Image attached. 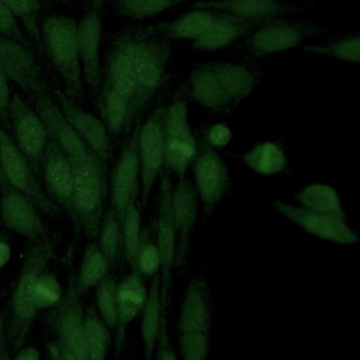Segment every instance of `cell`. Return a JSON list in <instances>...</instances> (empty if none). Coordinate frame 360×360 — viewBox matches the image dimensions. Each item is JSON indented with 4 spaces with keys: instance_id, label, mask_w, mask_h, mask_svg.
Segmentation results:
<instances>
[{
    "instance_id": "8",
    "label": "cell",
    "mask_w": 360,
    "mask_h": 360,
    "mask_svg": "<svg viewBox=\"0 0 360 360\" xmlns=\"http://www.w3.org/2000/svg\"><path fill=\"white\" fill-rule=\"evenodd\" d=\"M165 110L166 108H158L139 125L138 155L142 205L146 204L153 184L165 167Z\"/></svg>"
},
{
    "instance_id": "40",
    "label": "cell",
    "mask_w": 360,
    "mask_h": 360,
    "mask_svg": "<svg viewBox=\"0 0 360 360\" xmlns=\"http://www.w3.org/2000/svg\"><path fill=\"white\" fill-rule=\"evenodd\" d=\"M305 51L346 62L360 63V35H347L325 45L307 46Z\"/></svg>"
},
{
    "instance_id": "37",
    "label": "cell",
    "mask_w": 360,
    "mask_h": 360,
    "mask_svg": "<svg viewBox=\"0 0 360 360\" xmlns=\"http://www.w3.org/2000/svg\"><path fill=\"white\" fill-rule=\"evenodd\" d=\"M96 302L94 307L110 329L118 328V314H117V280L114 276L107 274L96 287Z\"/></svg>"
},
{
    "instance_id": "12",
    "label": "cell",
    "mask_w": 360,
    "mask_h": 360,
    "mask_svg": "<svg viewBox=\"0 0 360 360\" xmlns=\"http://www.w3.org/2000/svg\"><path fill=\"white\" fill-rule=\"evenodd\" d=\"M172 191L173 184L169 173H165L160 183L159 191V210L156 219V246L162 260L160 269V292L162 302L166 305L169 284L173 267L176 266V252H177V235L173 221V210H172Z\"/></svg>"
},
{
    "instance_id": "1",
    "label": "cell",
    "mask_w": 360,
    "mask_h": 360,
    "mask_svg": "<svg viewBox=\"0 0 360 360\" xmlns=\"http://www.w3.org/2000/svg\"><path fill=\"white\" fill-rule=\"evenodd\" d=\"M34 108L42 118L49 136L63 149L72 165L73 193L69 214L89 238L96 239L107 197L105 162L73 131L48 93L35 96Z\"/></svg>"
},
{
    "instance_id": "26",
    "label": "cell",
    "mask_w": 360,
    "mask_h": 360,
    "mask_svg": "<svg viewBox=\"0 0 360 360\" xmlns=\"http://www.w3.org/2000/svg\"><path fill=\"white\" fill-rule=\"evenodd\" d=\"M141 315V340L145 352V359L150 360L155 353L162 322L165 318V305L162 302L160 292V277L158 274L150 283V287L148 290V300Z\"/></svg>"
},
{
    "instance_id": "15",
    "label": "cell",
    "mask_w": 360,
    "mask_h": 360,
    "mask_svg": "<svg viewBox=\"0 0 360 360\" xmlns=\"http://www.w3.org/2000/svg\"><path fill=\"white\" fill-rule=\"evenodd\" d=\"M80 297L72 284L65 298L53 307L49 323L56 332L58 340L65 343L77 360H89L84 342V309Z\"/></svg>"
},
{
    "instance_id": "7",
    "label": "cell",
    "mask_w": 360,
    "mask_h": 360,
    "mask_svg": "<svg viewBox=\"0 0 360 360\" xmlns=\"http://www.w3.org/2000/svg\"><path fill=\"white\" fill-rule=\"evenodd\" d=\"M8 124H11V136L17 146L22 150L34 170L39 173L49 132L37 110L17 93H13L10 101Z\"/></svg>"
},
{
    "instance_id": "36",
    "label": "cell",
    "mask_w": 360,
    "mask_h": 360,
    "mask_svg": "<svg viewBox=\"0 0 360 360\" xmlns=\"http://www.w3.org/2000/svg\"><path fill=\"white\" fill-rule=\"evenodd\" d=\"M97 242L101 253L110 260H117L120 253L122 252V228L120 215L110 208L101 219L97 236L94 239Z\"/></svg>"
},
{
    "instance_id": "5",
    "label": "cell",
    "mask_w": 360,
    "mask_h": 360,
    "mask_svg": "<svg viewBox=\"0 0 360 360\" xmlns=\"http://www.w3.org/2000/svg\"><path fill=\"white\" fill-rule=\"evenodd\" d=\"M115 45L127 58L146 100H149L163 82L169 46L156 39L138 37H124Z\"/></svg>"
},
{
    "instance_id": "31",
    "label": "cell",
    "mask_w": 360,
    "mask_h": 360,
    "mask_svg": "<svg viewBox=\"0 0 360 360\" xmlns=\"http://www.w3.org/2000/svg\"><path fill=\"white\" fill-rule=\"evenodd\" d=\"M110 263L111 262L101 253L97 242L93 239L84 250L77 277L72 283L75 290L83 295L90 288H94L108 274Z\"/></svg>"
},
{
    "instance_id": "10",
    "label": "cell",
    "mask_w": 360,
    "mask_h": 360,
    "mask_svg": "<svg viewBox=\"0 0 360 360\" xmlns=\"http://www.w3.org/2000/svg\"><path fill=\"white\" fill-rule=\"evenodd\" d=\"M194 187L205 217L222 200L231 186L228 167L211 145H201L193 162Z\"/></svg>"
},
{
    "instance_id": "27",
    "label": "cell",
    "mask_w": 360,
    "mask_h": 360,
    "mask_svg": "<svg viewBox=\"0 0 360 360\" xmlns=\"http://www.w3.org/2000/svg\"><path fill=\"white\" fill-rule=\"evenodd\" d=\"M191 94L195 101L211 110H224L232 104L218 76L208 65L197 66L190 76Z\"/></svg>"
},
{
    "instance_id": "44",
    "label": "cell",
    "mask_w": 360,
    "mask_h": 360,
    "mask_svg": "<svg viewBox=\"0 0 360 360\" xmlns=\"http://www.w3.org/2000/svg\"><path fill=\"white\" fill-rule=\"evenodd\" d=\"M0 34L22 44H27V34L15 15L7 8V6L0 0Z\"/></svg>"
},
{
    "instance_id": "39",
    "label": "cell",
    "mask_w": 360,
    "mask_h": 360,
    "mask_svg": "<svg viewBox=\"0 0 360 360\" xmlns=\"http://www.w3.org/2000/svg\"><path fill=\"white\" fill-rule=\"evenodd\" d=\"M15 15L25 34L39 44L41 0H1Z\"/></svg>"
},
{
    "instance_id": "51",
    "label": "cell",
    "mask_w": 360,
    "mask_h": 360,
    "mask_svg": "<svg viewBox=\"0 0 360 360\" xmlns=\"http://www.w3.org/2000/svg\"><path fill=\"white\" fill-rule=\"evenodd\" d=\"M6 315H4V312H1L0 314V360H1V357H3V354L6 353V350H4V336H6Z\"/></svg>"
},
{
    "instance_id": "20",
    "label": "cell",
    "mask_w": 360,
    "mask_h": 360,
    "mask_svg": "<svg viewBox=\"0 0 360 360\" xmlns=\"http://www.w3.org/2000/svg\"><path fill=\"white\" fill-rule=\"evenodd\" d=\"M200 204L201 202L194 184H191L184 177L179 179L176 187H173L172 191L173 221L177 235L176 264H181L186 260L191 233L197 222Z\"/></svg>"
},
{
    "instance_id": "28",
    "label": "cell",
    "mask_w": 360,
    "mask_h": 360,
    "mask_svg": "<svg viewBox=\"0 0 360 360\" xmlns=\"http://www.w3.org/2000/svg\"><path fill=\"white\" fill-rule=\"evenodd\" d=\"M207 65L218 76L232 103L246 98L256 86L255 75L242 65L228 62H212Z\"/></svg>"
},
{
    "instance_id": "43",
    "label": "cell",
    "mask_w": 360,
    "mask_h": 360,
    "mask_svg": "<svg viewBox=\"0 0 360 360\" xmlns=\"http://www.w3.org/2000/svg\"><path fill=\"white\" fill-rule=\"evenodd\" d=\"M208 346V332L180 333V353L183 360H207Z\"/></svg>"
},
{
    "instance_id": "29",
    "label": "cell",
    "mask_w": 360,
    "mask_h": 360,
    "mask_svg": "<svg viewBox=\"0 0 360 360\" xmlns=\"http://www.w3.org/2000/svg\"><path fill=\"white\" fill-rule=\"evenodd\" d=\"M218 11L210 8H195L186 13L172 22L159 27V31L172 39H191L195 41L215 20Z\"/></svg>"
},
{
    "instance_id": "13",
    "label": "cell",
    "mask_w": 360,
    "mask_h": 360,
    "mask_svg": "<svg viewBox=\"0 0 360 360\" xmlns=\"http://www.w3.org/2000/svg\"><path fill=\"white\" fill-rule=\"evenodd\" d=\"M139 127L135 128L127 145L122 148L120 158L111 173L110 197L111 208L122 217L128 204L136 198L141 191V167L138 155Z\"/></svg>"
},
{
    "instance_id": "14",
    "label": "cell",
    "mask_w": 360,
    "mask_h": 360,
    "mask_svg": "<svg viewBox=\"0 0 360 360\" xmlns=\"http://www.w3.org/2000/svg\"><path fill=\"white\" fill-rule=\"evenodd\" d=\"M273 205L283 217L302 228L309 235L338 245L357 243V233L347 225L346 218L343 217L314 212L283 201H274Z\"/></svg>"
},
{
    "instance_id": "18",
    "label": "cell",
    "mask_w": 360,
    "mask_h": 360,
    "mask_svg": "<svg viewBox=\"0 0 360 360\" xmlns=\"http://www.w3.org/2000/svg\"><path fill=\"white\" fill-rule=\"evenodd\" d=\"M39 172L42 173L48 197L69 212L73 193V170L66 153L51 136L41 159Z\"/></svg>"
},
{
    "instance_id": "22",
    "label": "cell",
    "mask_w": 360,
    "mask_h": 360,
    "mask_svg": "<svg viewBox=\"0 0 360 360\" xmlns=\"http://www.w3.org/2000/svg\"><path fill=\"white\" fill-rule=\"evenodd\" d=\"M104 83L127 100L134 115L148 101L131 65L117 45L112 46L107 58Z\"/></svg>"
},
{
    "instance_id": "24",
    "label": "cell",
    "mask_w": 360,
    "mask_h": 360,
    "mask_svg": "<svg viewBox=\"0 0 360 360\" xmlns=\"http://www.w3.org/2000/svg\"><path fill=\"white\" fill-rule=\"evenodd\" d=\"M194 8L228 13L256 24L276 20L288 13V7L278 0H201L194 4Z\"/></svg>"
},
{
    "instance_id": "53",
    "label": "cell",
    "mask_w": 360,
    "mask_h": 360,
    "mask_svg": "<svg viewBox=\"0 0 360 360\" xmlns=\"http://www.w3.org/2000/svg\"><path fill=\"white\" fill-rule=\"evenodd\" d=\"M52 360H59V359H58V357H56V356L52 353Z\"/></svg>"
},
{
    "instance_id": "9",
    "label": "cell",
    "mask_w": 360,
    "mask_h": 360,
    "mask_svg": "<svg viewBox=\"0 0 360 360\" xmlns=\"http://www.w3.org/2000/svg\"><path fill=\"white\" fill-rule=\"evenodd\" d=\"M0 217L8 229L31 242L46 239V231L39 208L30 197L11 186L1 173Z\"/></svg>"
},
{
    "instance_id": "2",
    "label": "cell",
    "mask_w": 360,
    "mask_h": 360,
    "mask_svg": "<svg viewBox=\"0 0 360 360\" xmlns=\"http://www.w3.org/2000/svg\"><path fill=\"white\" fill-rule=\"evenodd\" d=\"M53 243L48 238L32 242L24 264L21 266L11 297L10 323L7 328V336L13 352H18L24 347L31 332L38 312L34 304V287L38 277L48 267L53 256Z\"/></svg>"
},
{
    "instance_id": "35",
    "label": "cell",
    "mask_w": 360,
    "mask_h": 360,
    "mask_svg": "<svg viewBox=\"0 0 360 360\" xmlns=\"http://www.w3.org/2000/svg\"><path fill=\"white\" fill-rule=\"evenodd\" d=\"M121 228H122V252L127 263L131 269H135V262L138 256V250L143 238L141 228V211L136 204V198H134L121 217Z\"/></svg>"
},
{
    "instance_id": "6",
    "label": "cell",
    "mask_w": 360,
    "mask_h": 360,
    "mask_svg": "<svg viewBox=\"0 0 360 360\" xmlns=\"http://www.w3.org/2000/svg\"><path fill=\"white\" fill-rule=\"evenodd\" d=\"M198 152L197 141L188 124V108L181 100L165 110V167L184 177Z\"/></svg>"
},
{
    "instance_id": "34",
    "label": "cell",
    "mask_w": 360,
    "mask_h": 360,
    "mask_svg": "<svg viewBox=\"0 0 360 360\" xmlns=\"http://www.w3.org/2000/svg\"><path fill=\"white\" fill-rule=\"evenodd\" d=\"M98 107L101 112V121L110 134H120L122 128L134 118L127 100L105 83H103Z\"/></svg>"
},
{
    "instance_id": "17",
    "label": "cell",
    "mask_w": 360,
    "mask_h": 360,
    "mask_svg": "<svg viewBox=\"0 0 360 360\" xmlns=\"http://www.w3.org/2000/svg\"><path fill=\"white\" fill-rule=\"evenodd\" d=\"M312 31L314 28L308 24H292L276 18L257 25L248 38L246 46L257 58L280 53L298 45Z\"/></svg>"
},
{
    "instance_id": "42",
    "label": "cell",
    "mask_w": 360,
    "mask_h": 360,
    "mask_svg": "<svg viewBox=\"0 0 360 360\" xmlns=\"http://www.w3.org/2000/svg\"><path fill=\"white\" fill-rule=\"evenodd\" d=\"M135 269L141 273L142 277L156 276L162 269V260L156 242L150 240L148 236L142 238L135 262Z\"/></svg>"
},
{
    "instance_id": "32",
    "label": "cell",
    "mask_w": 360,
    "mask_h": 360,
    "mask_svg": "<svg viewBox=\"0 0 360 360\" xmlns=\"http://www.w3.org/2000/svg\"><path fill=\"white\" fill-rule=\"evenodd\" d=\"M84 342L89 360H105L111 345L110 328L100 318L94 305L84 308Z\"/></svg>"
},
{
    "instance_id": "49",
    "label": "cell",
    "mask_w": 360,
    "mask_h": 360,
    "mask_svg": "<svg viewBox=\"0 0 360 360\" xmlns=\"http://www.w3.org/2000/svg\"><path fill=\"white\" fill-rule=\"evenodd\" d=\"M41 354L37 347H21L18 352H15V357L13 360H39Z\"/></svg>"
},
{
    "instance_id": "48",
    "label": "cell",
    "mask_w": 360,
    "mask_h": 360,
    "mask_svg": "<svg viewBox=\"0 0 360 360\" xmlns=\"http://www.w3.org/2000/svg\"><path fill=\"white\" fill-rule=\"evenodd\" d=\"M51 352L59 359V360H77L76 356L68 349V346L59 340L53 342L51 345Z\"/></svg>"
},
{
    "instance_id": "19",
    "label": "cell",
    "mask_w": 360,
    "mask_h": 360,
    "mask_svg": "<svg viewBox=\"0 0 360 360\" xmlns=\"http://www.w3.org/2000/svg\"><path fill=\"white\" fill-rule=\"evenodd\" d=\"M103 24L98 8L87 10L77 22V44L82 63L83 82L87 87L97 93L101 83L100 46H101Z\"/></svg>"
},
{
    "instance_id": "11",
    "label": "cell",
    "mask_w": 360,
    "mask_h": 360,
    "mask_svg": "<svg viewBox=\"0 0 360 360\" xmlns=\"http://www.w3.org/2000/svg\"><path fill=\"white\" fill-rule=\"evenodd\" d=\"M0 69L7 79L22 90L35 94L46 93L41 66L27 44L0 34Z\"/></svg>"
},
{
    "instance_id": "47",
    "label": "cell",
    "mask_w": 360,
    "mask_h": 360,
    "mask_svg": "<svg viewBox=\"0 0 360 360\" xmlns=\"http://www.w3.org/2000/svg\"><path fill=\"white\" fill-rule=\"evenodd\" d=\"M208 145L212 148H225L231 139H232V132L231 129L224 125V124H215L208 129Z\"/></svg>"
},
{
    "instance_id": "50",
    "label": "cell",
    "mask_w": 360,
    "mask_h": 360,
    "mask_svg": "<svg viewBox=\"0 0 360 360\" xmlns=\"http://www.w3.org/2000/svg\"><path fill=\"white\" fill-rule=\"evenodd\" d=\"M11 256V248L6 240L0 239V270L7 264Z\"/></svg>"
},
{
    "instance_id": "4",
    "label": "cell",
    "mask_w": 360,
    "mask_h": 360,
    "mask_svg": "<svg viewBox=\"0 0 360 360\" xmlns=\"http://www.w3.org/2000/svg\"><path fill=\"white\" fill-rule=\"evenodd\" d=\"M0 173L8 180L11 186L30 197L39 211L55 215L58 212L56 204L42 190L38 173L34 170L22 150L17 146L13 136L6 127L0 124Z\"/></svg>"
},
{
    "instance_id": "55",
    "label": "cell",
    "mask_w": 360,
    "mask_h": 360,
    "mask_svg": "<svg viewBox=\"0 0 360 360\" xmlns=\"http://www.w3.org/2000/svg\"><path fill=\"white\" fill-rule=\"evenodd\" d=\"M51 360H52V359H51Z\"/></svg>"
},
{
    "instance_id": "33",
    "label": "cell",
    "mask_w": 360,
    "mask_h": 360,
    "mask_svg": "<svg viewBox=\"0 0 360 360\" xmlns=\"http://www.w3.org/2000/svg\"><path fill=\"white\" fill-rule=\"evenodd\" d=\"M243 162L255 173L271 176L284 170L287 166V156L278 143L260 142L243 155Z\"/></svg>"
},
{
    "instance_id": "16",
    "label": "cell",
    "mask_w": 360,
    "mask_h": 360,
    "mask_svg": "<svg viewBox=\"0 0 360 360\" xmlns=\"http://www.w3.org/2000/svg\"><path fill=\"white\" fill-rule=\"evenodd\" d=\"M53 100L73 131L103 162L107 163L111 155V141L104 122L91 112L83 110L72 97L60 90L55 91Z\"/></svg>"
},
{
    "instance_id": "21",
    "label": "cell",
    "mask_w": 360,
    "mask_h": 360,
    "mask_svg": "<svg viewBox=\"0 0 360 360\" xmlns=\"http://www.w3.org/2000/svg\"><path fill=\"white\" fill-rule=\"evenodd\" d=\"M115 298L118 314L117 346L120 347L125 339L128 326L136 316L141 315L148 300V288L143 277L136 269H131V273L122 281L117 283Z\"/></svg>"
},
{
    "instance_id": "52",
    "label": "cell",
    "mask_w": 360,
    "mask_h": 360,
    "mask_svg": "<svg viewBox=\"0 0 360 360\" xmlns=\"http://www.w3.org/2000/svg\"><path fill=\"white\" fill-rule=\"evenodd\" d=\"M1 360H11V357H10V356H8V353L6 352V353L3 354V357H1Z\"/></svg>"
},
{
    "instance_id": "30",
    "label": "cell",
    "mask_w": 360,
    "mask_h": 360,
    "mask_svg": "<svg viewBox=\"0 0 360 360\" xmlns=\"http://www.w3.org/2000/svg\"><path fill=\"white\" fill-rule=\"evenodd\" d=\"M295 201L305 210L346 218L339 194L332 186L321 183L308 184L297 193Z\"/></svg>"
},
{
    "instance_id": "25",
    "label": "cell",
    "mask_w": 360,
    "mask_h": 360,
    "mask_svg": "<svg viewBox=\"0 0 360 360\" xmlns=\"http://www.w3.org/2000/svg\"><path fill=\"white\" fill-rule=\"evenodd\" d=\"M259 24L242 20L228 13L218 11L215 20L201 37L193 41V46L201 51H218L235 42L239 37L250 32Z\"/></svg>"
},
{
    "instance_id": "23",
    "label": "cell",
    "mask_w": 360,
    "mask_h": 360,
    "mask_svg": "<svg viewBox=\"0 0 360 360\" xmlns=\"http://www.w3.org/2000/svg\"><path fill=\"white\" fill-rule=\"evenodd\" d=\"M211 328V305L210 292L205 281L200 277L193 278L184 292L180 315L179 330L186 332H208Z\"/></svg>"
},
{
    "instance_id": "54",
    "label": "cell",
    "mask_w": 360,
    "mask_h": 360,
    "mask_svg": "<svg viewBox=\"0 0 360 360\" xmlns=\"http://www.w3.org/2000/svg\"><path fill=\"white\" fill-rule=\"evenodd\" d=\"M55 1H56V0H55ZM59 1H60V0H59ZM63 1H72V0H63Z\"/></svg>"
},
{
    "instance_id": "45",
    "label": "cell",
    "mask_w": 360,
    "mask_h": 360,
    "mask_svg": "<svg viewBox=\"0 0 360 360\" xmlns=\"http://www.w3.org/2000/svg\"><path fill=\"white\" fill-rule=\"evenodd\" d=\"M156 359L155 360H179L177 354L174 353V349L172 346L169 333H167V323H166V318H163L162 322V328H160V333H159V339L156 343Z\"/></svg>"
},
{
    "instance_id": "46",
    "label": "cell",
    "mask_w": 360,
    "mask_h": 360,
    "mask_svg": "<svg viewBox=\"0 0 360 360\" xmlns=\"http://www.w3.org/2000/svg\"><path fill=\"white\" fill-rule=\"evenodd\" d=\"M13 97V91L10 89V80L0 69V124L3 127L8 125V108Z\"/></svg>"
},
{
    "instance_id": "41",
    "label": "cell",
    "mask_w": 360,
    "mask_h": 360,
    "mask_svg": "<svg viewBox=\"0 0 360 360\" xmlns=\"http://www.w3.org/2000/svg\"><path fill=\"white\" fill-rule=\"evenodd\" d=\"M62 300V285L53 273H42L34 287L37 311L53 308Z\"/></svg>"
},
{
    "instance_id": "38",
    "label": "cell",
    "mask_w": 360,
    "mask_h": 360,
    "mask_svg": "<svg viewBox=\"0 0 360 360\" xmlns=\"http://www.w3.org/2000/svg\"><path fill=\"white\" fill-rule=\"evenodd\" d=\"M120 14L131 18H146L158 15L187 0H114Z\"/></svg>"
},
{
    "instance_id": "3",
    "label": "cell",
    "mask_w": 360,
    "mask_h": 360,
    "mask_svg": "<svg viewBox=\"0 0 360 360\" xmlns=\"http://www.w3.org/2000/svg\"><path fill=\"white\" fill-rule=\"evenodd\" d=\"M39 42L53 68L60 75L66 94L72 98L83 93V73L77 44V21L68 15H48L39 21Z\"/></svg>"
}]
</instances>
